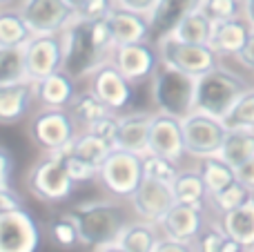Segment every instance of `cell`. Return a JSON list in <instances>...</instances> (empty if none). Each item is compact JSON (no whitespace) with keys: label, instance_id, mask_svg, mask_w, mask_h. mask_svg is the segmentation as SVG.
<instances>
[{"label":"cell","instance_id":"6da1fadb","mask_svg":"<svg viewBox=\"0 0 254 252\" xmlns=\"http://www.w3.org/2000/svg\"><path fill=\"white\" fill-rule=\"evenodd\" d=\"M250 89L241 74L216 65L196 80V110L223 121Z\"/></svg>","mask_w":254,"mask_h":252},{"label":"cell","instance_id":"7a4b0ae2","mask_svg":"<svg viewBox=\"0 0 254 252\" xmlns=\"http://www.w3.org/2000/svg\"><path fill=\"white\" fill-rule=\"evenodd\" d=\"M80 232V244L96 248L101 244L119 241L121 232L127 226L123 208L112 201H85L69 210Z\"/></svg>","mask_w":254,"mask_h":252},{"label":"cell","instance_id":"3957f363","mask_svg":"<svg viewBox=\"0 0 254 252\" xmlns=\"http://www.w3.org/2000/svg\"><path fill=\"white\" fill-rule=\"evenodd\" d=\"M63 47H65L63 69L74 80L92 76L103 63L112 58L98 47L92 31V22L80 16H76L69 22V27L63 31Z\"/></svg>","mask_w":254,"mask_h":252},{"label":"cell","instance_id":"277c9868","mask_svg":"<svg viewBox=\"0 0 254 252\" xmlns=\"http://www.w3.org/2000/svg\"><path fill=\"white\" fill-rule=\"evenodd\" d=\"M196 76L161 63L152 76V101L158 112L185 119L196 110Z\"/></svg>","mask_w":254,"mask_h":252},{"label":"cell","instance_id":"5b68a950","mask_svg":"<svg viewBox=\"0 0 254 252\" xmlns=\"http://www.w3.org/2000/svg\"><path fill=\"white\" fill-rule=\"evenodd\" d=\"M143 177V156L123 147H114L98 168V181L110 194L119 199H131Z\"/></svg>","mask_w":254,"mask_h":252},{"label":"cell","instance_id":"8992f818","mask_svg":"<svg viewBox=\"0 0 254 252\" xmlns=\"http://www.w3.org/2000/svg\"><path fill=\"white\" fill-rule=\"evenodd\" d=\"M181 123H183L188 156H194L196 161L219 154L225 143V136L230 132L225 121L216 119L212 114H205L201 110H194L192 114L181 119Z\"/></svg>","mask_w":254,"mask_h":252},{"label":"cell","instance_id":"52a82bcc","mask_svg":"<svg viewBox=\"0 0 254 252\" xmlns=\"http://www.w3.org/2000/svg\"><path fill=\"white\" fill-rule=\"evenodd\" d=\"M156 47L161 54V63L174 67V69L188 71L196 78H201L203 74H207L219 65V54L210 45L183 43L174 36H163V38H156Z\"/></svg>","mask_w":254,"mask_h":252},{"label":"cell","instance_id":"ba28073f","mask_svg":"<svg viewBox=\"0 0 254 252\" xmlns=\"http://www.w3.org/2000/svg\"><path fill=\"white\" fill-rule=\"evenodd\" d=\"M74 186L76 181L67 172L65 161L49 152L45 159H40L31 168L29 177H27V188L31 190V194L38 196L45 203H61V201L69 199Z\"/></svg>","mask_w":254,"mask_h":252},{"label":"cell","instance_id":"9c48e42d","mask_svg":"<svg viewBox=\"0 0 254 252\" xmlns=\"http://www.w3.org/2000/svg\"><path fill=\"white\" fill-rule=\"evenodd\" d=\"M76 136V121L65 107H45L31 123V138L45 152L61 150Z\"/></svg>","mask_w":254,"mask_h":252},{"label":"cell","instance_id":"30bf717a","mask_svg":"<svg viewBox=\"0 0 254 252\" xmlns=\"http://www.w3.org/2000/svg\"><path fill=\"white\" fill-rule=\"evenodd\" d=\"M20 16L36 34H63L78 13L65 0H20Z\"/></svg>","mask_w":254,"mask_h":252},{"label":"cell","instance_id":"8fae6325","mask_svg":"<svg viewBox=\"0 0 254 252\" xmlns=\"http://www.w3.org/2000/svg\"><path fill=\"white\" fill-rule=\"evenodd\" d=\"M40 248V232L25 208L0 210V250L34 252Z\"/></svg>","mask_w":254,"mask_h":252},{"label":"cell","instance_id":"7c38bea8","mask_svg":"<svg viewBox=\"0 0 254 252\" xmlns=\"http://www.w3.org/2000/svg\"><path fill=\"white\" fill-rule=\"evenodd\" d=\"M89 89L96 92L101 101L116 114L127 112L134 101V83L112 63V58L89 76Z\"/></svg>","mask_w":254,"mask_h":252},{"label":"cell","instance_id":"4fadbf2b","mask_svg":"<svg viewBox=\"0 0 254 252\" xmlns=\"http://www.w3.org/2000/svg\"><path fill=\"white\" fill-rule=\"evenodd\" d=\"M112 63L131 80L134 85L149 80L156 69L161 67V54L158 47H154L149 40L129 45H116L112 54Z\"/></svg>","mask_w":254,"mask_h":252},{"label":"cell","instance_id":"5bb4252c","mask_svg":"<svg viewBox=\"0 0 254 252\" xmlns=\"http://www.w3.org/2000/svg\"><path fill=\"white\" fill-rule=\"evenodd\" d=\"M129 203H131V210L136 212V219L161 223L165 219V214L172 210V205L176 203V194L172 183L143 177L138 190L131 194Z\"/></svg>","mask_w":254,"mask_h":252},{"label":"cell","instance_id":"9a60e30c","mask_svg":"<svg viewBox=\"0 0 254 252\" xmlns=\"http://www.w3.org/2000/svg\"><path fill=\"white\" fill-rule=\"evenodd\" d=\"M27 69L31 80H43L54 71L63 69L65 61V47H63V34H36L25 45Z\"/></svg>","mask_w":254,"mask_h":252},{"label":"cell","instance_id":"2e32d148","mask_svg":"<svg viewBox=\"0 0 254 252\" xmlns=\"http://www.w3.org/2000/svg\"><path fill=\"white\" fill-rule=\"evenodd\" d=\"M149 152L167 156V159H174V161H181L188 154L181 119L165 114V112H156L152 123V132H149Z\"/></svg>","mask_w":254,"mask_h":252},{"label":"cell","instance_id":"e0dca14e","mask_svg":"<svg viewBox=\"0 0 254 252\" xmlns=\"http://www.w3.org/2000/svg\"><path fill=\"white\" fill-rule=\"evenodd\" d=\"M203 212H205V205L181 203V201H176L170 212L165 214V219L158 223V228L163 230V235L174 237V239L194 246L196 237L201 235V230L205 228Z\"/></svg>","mask_w":254,"mask_h":252},{"label":"cell","instance_id":"ac0fdd59","mask_svg":"<svg viewBox=\"0 0 254 252\" xmlns=\"http://www.w3.org/2000/svg\"><path fill=\"white\" fill-rule=\"evenodd\" d=\"M152 112H123L121 114L119 125V138H116V147L136 152V154H147L149 152V132H152L154 123Z\"/></svg>","mask_w":254,"mask_h":252},{"label":"cell","instance_id":"d6986e66","mask_svg":"<svg viewBox=\"0 0 254 252\" xmlns=\"http://www.w3.org/2000/svg\"><path fill=\"white\" fill-rule=\"evenodd\" d=\"M34 103H38L36 80H22V83L0 87V121L4 125H11L25 119Z\"/></svg>","mask_w":254,"mask_h":252},{"label":"cell","instance_id":"ffe728a7","mask_svg":"<svg viewBox=\"0 0 254 252\" xmlns=\"http://www.w3.org/2000/svg\"><path fill=\"white\" fill-rule=\"evenodd\" d=\"M250 34H252V27L246 20V16H237V18H230V20L214 22L210 47L219 54V58L221 56L237 58L239 52L246 47Z\"/></svg>","mask_w":254,"mask_h":252},{"label":"cell","instance_id":"44dd1931","mask_svg":"<svg viewBox=\"0 0 254 252\" xmlns=\"http://www.w3.org/2000/svg\"><path fill=\"white\" fill-rule=\"evenodd\" d=\"M110 25L114 31V40L116 45H129V43H143V40L152 38V25H149V18L143 13L129 11L123 7H114L110 13Z\"/></svg>","mask_w":254,"mask_h":252},{"label":"cell","instance_id":"7402d4cb","mask_svg":"<svg viewBox=\"0 0 254 252\" xmlns=\"http://www.w3.org/2000/svg\"><path fill=\"white\" fill-rule=\"evenodd\" d=\"M203 0H158L154 11L149 13V25L156 38L172 34L188 13L201 7Z\"/></svg>","mask_w":254,"mask_h":252},{"label":"cell","instance_id":"603a6c76","mask_svg":"<svg viewBox=\"0 0 254 252\" xmlns=\"http://www.w3.org/2000/svg\"><path fill=\"white\" fill-rule=\"evenodd\" d=\"M221 228L246 250H254V192L243 205L221 214Z\"/></svg>","mask_w":254,"mask_h":252},{"label":"cell","instance_id":"cb8c5ba5","mask_svg":"<svg viewBox=\"0 0 254 252\" xmlns=\"http://www.w3.org/2000/svg\"><path fill=\"white\" fill-rule=\"evenodd\" d=\"M36 89H38V103L43 107H69L71 98L76 96L74 78L65 69H58L47 78L38 80Z\"/></svg>","mask_w":254,"mask_h":252},{"label":"cell","instance_id":"d4e9b609","mask_svg":"<svg viewBox=\"0 0 254 252\" xmlns=\"http://www.w3.org/2000/svg\"><path fill=\"white\" fill-rule=\"evenodd\" d=\"M67 110L71 112L76 125L83 129H92L98 121H103L105 116L112 114V110L101 101V96H98L96 92H92V89H85V92L76 94V96L71 98Z\"/></svg>","mask_w":254,"mask_h":252},{"label":"cell","instance_id":"484cf974","mask_svg":"<svg viewBox=\"0 0 254 252\" xmlns=\"http://www.w3.org/2000/svg\"><path fill=\"white\" fill-rule=\"evenodd\" d=\"M212 31H214V20L198 7V9H194L192 13H188V16L179 22V27L167 36H174V38L183 40V43L210 45Z\"/></svg>","mask_w":254,"mask_h":252},{"label":"cell","instance_id":"4316f807","mask_svg":"<svg viewBox=\"0 0 254 252\" xmlns=\"http://www.w3.org/2000/svg\"><path fill=\"white\" fill-rule=\"evenodd\" d=\"M156 226L158 223L145 221V219L127 223L119 237L121 252H154V244L158 241Z\"/></svg>","mask_w":254,"mask_h":252},{"label":"cell","instance_id":"83f0119b","mask_svg":"<svg viewBox=\"0 0 254 252\" xmlns=\"http://www.w3.org/2000/svg\"><path fill=\"white\" fill-rule=\"evenodd\" d=\"M198 172H201L203 181H205L207 190H210V196L219 194L230 183L237 181V168H232V165L225 159H221L219 154L198 161Z\"/></svg>","mask_w":254,"mask_h":252},{"label":"cell","instance_id":"f1b7e54d","mask_svg":"<svg viewBox=\"0 0 254 252\" xmlns=\"http://www.w3.org/2000/svg\"><path fill=\"white\" fill-rule=\"evenodd\" d=\"M34 38V31L20 16V11L2 9L0 13V47H25Z\"/></svg>","mask_w":254,"mask_h":252},{"label":"cell","instance_id":"f546056e","mask_svg":"<svg viewBox=\"0 0 254 252\" xmlns=\"http://www.w3.org/2000/svg\"><path fill=\"white\" fill-rule=\"evenodd\" d=\"M219 156L228 161L232 168L250 161L254 156V129H230Z\"/></svg>","mask_w":254,"mask_h":252},{"label":"cell","instance_id":"4dcf8cb0","mask_svg":"<svg viewBox=\"0 0 254 252\" xmlns=\"http://www.w3.org/2000/svg\"><path fill=\"white\" fill-rule=\"evenodd\" d=\"M29 78L25 47H0V87L16 85Z\"/></svg>","mask_w":254,"mask_h":252},{"label":"cell","instance_id":"1f68e13d","mask_svg":"<svg viewBox=\"0 0 254 252\" xmlns=\"http://www.w3.org/2000/svg\"><path fill=\"white\" fill-rule=\"evenodd\" d=\"M172 188H174L176 201H181V203L205 205V199L210 196V190H207L198 170H181Z\"/></svg>","mask_w":254,"mask_h":252},{"label":"cell","instance_id":"d6a6232c","mask_svg":"<svg viewBox=\"0 0 254 252\" xmlns=\"http://www.w3.org/2000/svg\"><path fill=\"white\" fill-rule=\"evenodd\" d=\"M114 143H110L107 138H103L101 134H96L94 129H83V132L76 136V143H74V152L83 159L92 161L101 168V163L112 154L114 150Z\"/></svg>","mask_w":254,"mask_h":252},{"label":"cell","instance_id":"836d02e7","mask_svg":"<svg viewBox=\"0 0 254 252\" xmlns=\"http://www.w3.org/2000/svg\"><path fill=\"white\" fill-rule=\"evenodd\" d=\"M181 168L179 161L167 159V156L161 154H143V174L147 179H156V181H165V183H174L176 177H179Z\"/></svg>","mask_w":254,"mask_h":252},{"label":"cell","instance_id":"e575fe53","mask_svg":"<svg viewBox=\"0 0 254 252\" xmlns=\"http://www.w3.org/2000/svg\"><path fill=\"white\" fill-rule=\"evenodd\" d=\"M252 196V190L250 188H246L241 181H234V183H230L225 190H221L219 194H214V196H210L212 199V205H214V210L219 214H225V212H230V210H234V208H239V205H243L248 199Z\"/></svg>","mask_w":254,"mask_h":252},{"label":"cell","instance_id":"d590c367","mask_svg":"<svg viewBox=\"0 0 254 252\" xmlns=\"http://www.w3.org/2000/svg\"><path fill=\"white\" fill-rule=\"evenodd\" d=\"M223 121L228 129H254V89L241 96V101L232 107V112Z\"/></svg>","mask_w":254,"mask_h":252},{"label":"cell","instance_id":"8d00e7d4","mask_svg":"<svg viewBox=\"0 0 254 252\" xmlns=\"http://www.w3.org/2000/svg\"><path fill=\"white\" fill-rule=\"evenodd\" d=\"M52 239L56 241V246L61 248H74L76 244H80V232L76 226L74 217L69 212L61 214L52 221Z\"/></svg>","mask_w":254,"mask_h":252},{"label":"cell","instance_id":"74e56055","mask_svg":"<svg viewBox=\"0 0 254 252\" xmlns=\"http://www.w3.org/2000/svg\"><path fill=\"white\" fill-rule=\"evenodd\" d=\"M201 9L214 22L243 16V0H203Z\"/></svg>","mask_w":254,"mask_h":252},{"label":"cell","instance_id":"f35d334b","mask_svg":"<svg viewBox=\"0 0 254 252\" xmlns=\"http://www.w3.org/2000/svg\"><path fill=\"white\" fill-rule=\"evenodd\" d=\"M63 161H65V168H67V172H69V177L74 179L76 183H87V181L98 179V165L83 159V156H78L76 152L63 156Z\"/></svg>","mask_w":254,"mask_h":252},{"label":"cell","instance_id":"ab89813d","mask_svg":"<svg viewBox=\"0 0 254 252\" xmlns=\"http://www.w3.org/2000/svg\"><path fill=\"white\" fill-rule=\"evenodd\" d=\"M228 239L225 230L221 226H205L201 230V235L194 241V250L201 252H221L223 250V244Z\"/></svg>","mask_w":254,"mask_h":252},{"label":"cell","instance_id":"60d3db41","mask_svg":"<svg viewBox=\"0 0 254 252\" xmlns=\"http://www.w3.org/2000/svg\"><path fill=\"white\" fill-rule=\"evenodd\" d=\"M119 125H121V114L112 112L110 116H105L103 121H98L92 129L96 134H101L103 138H107L110 143H114V145H116V138H119Z\"/></svg>","mask_w":254,"mask_h":252},{"label":"cell","instance_id":"b9f144b4","mask_svg":"<svg viewBox=\"0 0 254 252\" xmlns=\"http://www.w3.org/2000/svg\"><path fill=\"white\" fill-rule=\"evenodd\" d=\"M114 7H116L114 0H87L85 9L78 16L85 18V20H96V18H105Z\"/></svg>","mask_w":254,"mask_h":252},{"label":"cell","instance_id":"7bdbcfd3","mask_svg":"<svg viewBox=\"0 0 254 252\" xmlns=\"http://www.w3.org/2000/svg\"><path fill=\"white\" fill-rule=\"evenodd\" d=\"M188 250H194V246L174 239V237H167V235L158 237V241L154 244V252H188Z\"/></svg>","mask_w":254,"mask_h":252},{"label":"cell","instance_id":"ee69618b","mask_svg":"<svg viewBox=\"0 0 254 252\" xmlns=\"http://www.w3.org/2000/svg\"><path fill=\"white\" fill-rule=\"evenodd\" d=\"M114 2H116V7L129 9V11L143 13V16L149 18V13L154 11V7L158 4V0H114Z\"/></svg>","mask_w":254,"mask_h":252},{"label":"cell","instance_id":"f6af8a7d","mask_svg":"<svg viewBox=\"0 0 254 252\" xmlns=\"http://www.w3.org/2000/svg\"><path fill=\"white\" fill-rule=\"evenodd\" d=\"M13 170V156L7 147H0V188H9V179H11Z\"/></svg>","mask_w":254,"mask_h":252},{"label":"cell","instance_id":"bcb514c9","mask_svg":"<svg viewBox=\"0 0 254 252\" xmlns=\"http://www.w3.org/2000/svg\"><path fill=\"white\" fill-rule=\"evenodd\" d=\"M13 208H22V199L9 188H0V210H13Z\"/></svg>","mask_w":254,"mask_h":252},{"label":"cell","instance_id":"7dc6e473","mask_svg":"<svg viewBox=\"0 0 254 252\" xmlns=\"http://www.w3.org/2000/svg\"><path fill=\"white\" fill-rule=\"evenodd\" d=\"M237 179L246 188H250V190L254 192V156L250 161H246V163H241L237 168Z\"/></svg>","mask_w":254,"mask_h":252},{"label":"cell","instance_id":"c3c4849f","mask_svg":"<svg viewBox=\"0 0 254 252\" xmlns=\"http://www.w3.org/2000/svg\"><path fill=\"white\" fill-rule=\"evenodd\" d=\"M237 61L241 63L246 69H250L254 71V29H252V34H250V38H248V43H246V47L239 52V56H237Z\"/></svg>","mask_w":254,"mask_h":252},{"label":"cell","instance_id":"681fc988","mask_svg":"<svg viewBox=\"0 0 254 252\" xmlns=\"http://www.w3.org/2000/svg\"><path fill=\"white\" fill-rule=\"evenodd\" d=\"M243 16L254 29V0H243Z\"/></svg>","mask_w":254,"mask_h":252},{"label":"cell","instance_id":"f907efd6","mask_svg":"<svg viewBox=\"0 0 254 252\" xmlns=\"http://www.w3.org/2000/svg\"><path fill=\"white\" fill-rule=\"evenodd\" d=\"M65 2L69 4V7L74 9L76 13H80V11H83V9H85V4H87V0H65Z\"/></svg>","mask_w":254,"mask_h":252},{"label":"cell","instance_id":"816d5d0a","mask_svg":"<svg viewBox=\"0 0 254 252\" xmlns=\"http://www.w3.org/2000/svg\"><path fill=\"white\" fill-rule=\"evenodd\" d=\"M9 2H11V0H0V4H2V7H7Z\"/></svg>","mask_w":254,"mask_h":252}]
</instances>
